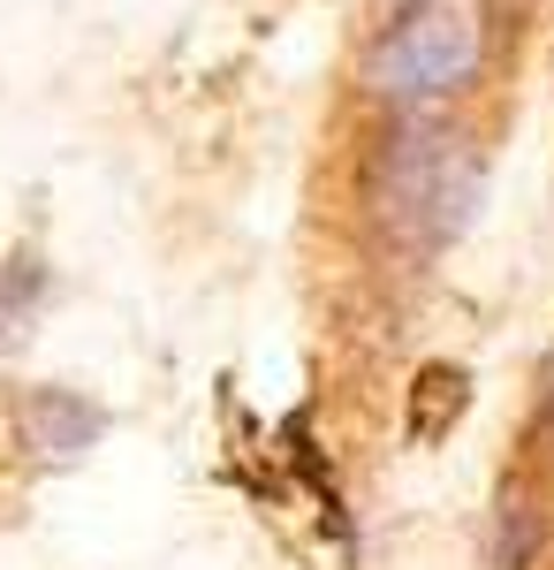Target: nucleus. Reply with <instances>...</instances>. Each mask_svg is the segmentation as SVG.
Segmentation results:
<instances>
[{
  "instance_id": "423d86ee",
  "label": "nucleus",
  "mask_w": 554,
  "mask_h": 570,
  "mask_svg": "<svg viewBox=\"0 0 554 570\" xmlns=\"http://www.w3.org/2000/svg\"><path fill=\"white\" fill-rule=\"evenodd\" d=\"M532 419H540V434L554 441V351H547V365H540V403H532Z\"/></svg>"
},
{
  "instance_id": "f257e3e1",
  "label": "nucleus",
  "mask_w": 554,
  "mask_h": 570,
  "mask_svg": "<svg viewBox=\"0 0 554 570\" xmlns=\"http://www.w3.org/2000/svg\"><path fill=\"white\" fill-rule=\"evenodd\" d=\"M486 198V153L464 130L433 122V115H403L395 130L373 145L365 168V206L380 220V236L403 259H433L471 228Z\"/></svg>"
},
{
  "instance_id": "f03ea898",
  "label": "nucleus",
  "mask_w": 554,
  "mask_h": 570,
  "mask_svg": "<svg viewBox=\"0 0 554 570\" xmlns=\"http://www.w3.org/2000/svg\"><path fill=\"white\" fill-rule=\"evenodd\" d=\"M502 46V0H395L365 46V91L395 115H441L464 99Z\"/></svg>"
},
{
  "instance_id": "20e7f679",
  "label": "nucleus",
  "mask_w": 554,
  "mask_h": 570,
  "mask_svg": "<svg viewBox=\"0 0 554 570\" xmlns=\"http://www.w3.org/2000/svg\"><path fill=\"white\" fill-rule=\"evenodd\" d=\"M464 403H471L464 365H426V373L410 381V441H441L464 419Z\"/></svg>"
},
{
  "instance_id": "39448f33",
  "label": "nucleus",
  "mask_w": 554,
  "mask_h": 570,
  "mask_svg": "<svg viewBox=\"0 0 554 570\" xmlns=\"http://www.w3.org/2000/svg\"><path fill=\"white\" fill-rule=\"evenodd\" d=\"M39 297H46V266L31 259V252L0 266V343H16V335L31 327V312H39Z\"/></svg>"
},
{
  "instance_id": "7ed1b4c3",
  "label": "nucleus",
  "mask_w": 554,
  "mask_h": 570,
  "mask_svg": "<svg viewBox=\"0 0 554 570\" xmlns=\"http://www.w3.org/2000/svg\"><path fill=\"white\" fill-rule=\"evenodd\" d=\"M8 426H16V449H23V456H39V464H77L85 449H99L107 411L77 389H23L16 411H8Z\"/></svg>"
}]
</instances>
